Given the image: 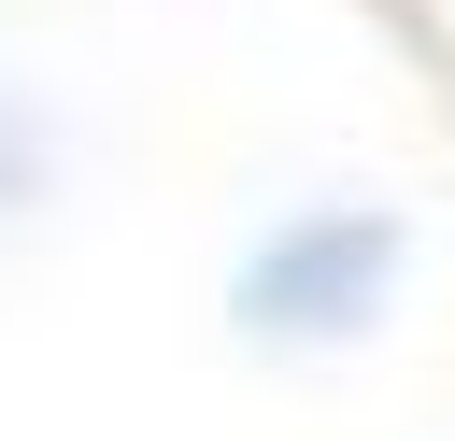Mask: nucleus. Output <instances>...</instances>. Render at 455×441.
Masks as SVG:
<instances>
[{
  "instance_id": "f257e3e1",
  "label": "nucleus",
  "mask_w": 455,
  "mask_h": 441,
  "mask_svg": "<svg viewBox=\"0 0 455 441\" xmlns=\"http://www.w3.org/2000/svg\"><path fill=\"white\" fill-rule=\"evenodd\" d=\"M384 270H398V228L384 213H299V228H270L242 256V313L284 327V341H341V327H370Z\"/></svg>"
},
{
  "instance_id": "f03ea898",
  "label": "nucleus",
  "mask_w": 455,
  "mask_h": 441,
  "mask_svg": "<svg viewBox=\"0 0 455 441\" xmlns=\"http://www.w3.org/2000/svg\"><path fill=\"white\" fill-rule=\"evenodd\" d=\"M28 185H43V142H28V128H14V114H0V213H14V199H28Z\"/></svg>"
}]
</instances>
